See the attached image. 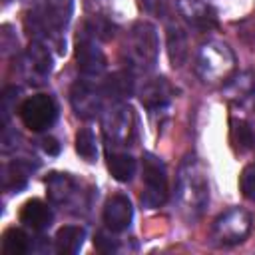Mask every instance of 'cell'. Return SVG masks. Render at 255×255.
<instances>
[{"label":"cell","instance_id":"cell-1","mask_svg":"<svg viewBox=\"0 0 255 255\" xmlns=\"http://www.w3.org/2000/svg\"><path fill=\"white\" fill-rule=\"evenodd\" d=\"M177 197L183 211L193 219L199 217L209 199V185L203 165L195 157H187V161L179 169L177 177Z\"/></svg>","mask_w":255,"mask_h":255},{"label":"cell","instance_id":"cell-2","mask_svg":"<svg viewBox=\"0 0 255 255\" xmlns=\"http://www.w3.org/2000/svg\"><path fill=\"white\" fill-rule=\"evenodd\" d=\"M126 54L133 68L149 70L157 60V36L155 28L147 22H139L131 28L129 38L126 42Z\"/></svg>","mask_w":255,"mask_h":255},{"label":"cell","instance_id":"cell-3","mask_svg":"<svg viewBox=\"0 0 255 255\" xmlns=\"http://www.w3.org/2000/svg\"><path fill=\"white\" fill-rule=\"evenodd\" d=\"M235 68L233 52L221 42H209L201 46L197 54V72L205 82H223Z\"/></svg>","mask_w":255,"mask_h":255},{"label":"cell","instance_id":"cell-4","mask_svg":"<svg viewBox=\"0 0 255 255\" xmlns=\"http://www.w3.org/2000/svg\"><path fill=\"white\" fill-rule=\"evenodd\" d=\"M141 175L145 185L141 193V203L147 209L163 205L167 199V173L163 161L151 153H145L141 159Z\"/></svg>","mask_w":255,"mask_h":255},{"label":"cell","instance_id":"cell-5","mask_svg":"<svg viewBox=\"0 0 255 255\" xmlns=\"http://www.w3.org/2000/svg\"><path fill=\"white\" fill-rule=\"evenodd\" d=\"M18 116L22 120V124L32 129V131H44L48 128L54 126L56 118H58V106L54 102L52 96L48 94H36L26 98L20 108H18Z\"/></svg>","mask_w":255,"mask_h":255},{"label":"cell","instance_id":"cell-6","mask_svg":"<svg viewBox=\"0 0 255 255\" xmlns=\"http://www.w3.org/2000/svg\"><path fill=\"white\" fill-rule=\"evenodd\" d=\"M251 231V215L245 209L233 207L219 215L213 223V237L223 245L241 243Z\"/></svg>","mask_w":255,"mask_h":255},{"label":"cell","instance_id":"cell-7","mask_svg":"<svg viewBox=\"0 0 255 255\" xmlns=\"http://www.w3.org/2000/svg\"><path fill=\"white\" fill-rule=\"evenodd\" d=\"M18 68H20V74L26 78L28 84L40 86L46 82V78L52 72V56H50L46 46H42L40 42H32L26 48V52L22 54Z\"/></svg>","mask_w":255,"mask_h":255},{"label":"cell","instance_id":"cell-8","mask_svg":"<svg viewBox=\"0 0 255 255\" xmlns=\"http://www.w3.org/2000/svg\"><path fill=\"white\" fill-rule=\"evenodd\" d=\"M76 62L86 76H98L106 70V56L88 32L76 42Z\"/></svg>","mask_w":255,"mask_h":255},{"label":"cell","instance_id":"cell-9","mask_svg":"<svg viewBox=\"0 0 255 255\" xmlns=\"http://www.w3.org/2000/svg\"><path fill=\"white\" fill-rule=\"evenodd\" d=\"M104 133L108 139H112L118 145H126L129 141V133L133 129L131 122V110L126 106H116L104 116Z\"/></svg>","mask_w":255,"mask_h":255},{"label":"cell","instance_id":"cell-10","mask_svg":"<svg viewBox=\"0 0 255 255\" xmlns=\"http://www.w3.org/2000/svg\"><path fill=\"white\" fill-rule=\"evenodd\" d=\"M131 217H133V207H131V201L128 199V195L116 193L106 201L104 223L110 231L118 233V231L128 229L131 223Z\"/></svg>","mask_w":255,"mask_h":255},{"label":"cell","instance_id":"cell-11","mask_svg":"<svg viewBox=\"0 0 255 255\" xmlns=\"http://www.w3.org/2000/svg\"><path fill=\"white\" fill-rule=\"evenodd\" d=\"M72 108L80 118H94L102 110V96L94 84L82 80L72 88Z\"/></svg>","mask_w":255,"mask_h":255},{"label":"cell","instance_id":"cell-12","mask_svg":"<svg viewBox=\"0 0 255 255\" xmlns=\"http://www.w3.org/2000/svg\"><path fill=\"white\" fill-rule=\"evenodd\" d=\"M20 223L34 231H42L52 223V209L42 199H28L20 207Z\"/></svg>","mask_w":255,"mask_h":255},{"label":"cell","instance_id":"cell-13","mask_svg":"<svg viewBox=\"0 0 255 255\" xmlns=\"http://www.w3.org/2000/svg\"><path fill=\"white\" fill-rule=\"evenodd\" d=\"M74 12V0H46L40 12V20L44 26L62 30Z\"/></svg>","mask_w":255,"mask_h":255},{"label":"cell","instance_id":"cell-14","mask_svg":"<svg viewBox=\"0 0 255 255\" xmlns=\"http://www.w3.org/2000/svg\"><path fill=\"white\" fill-rule=\"evenodd\" d=\"M171 94H173V90H171V86L165 82V78H157V80L149 82V84L141 90V104H143L147 110L155 112V110H161L163 106H167Z\"/></svg>","mask_w":255,"mask_h":255},{"label":"cell","instance_id":"cell-15","mask_svg":"<svg viewBox=\"0 0 255 255\" xmlns=\"http://www.w3.org/2000/svg\"><path fill=\"white\" fill-rule=\"evenodd\" d=\"M86 239V231L80 225H64L56 233V251L62 255H76Z\"/></svg>","mask_w":255,"mask_h":255},{"label":"cell","instance_id":"cell-16","mask_svg":"<svg viewBox=\"0 0 255 255\" xmlns=\"http://www.w3.org/2000/svg\"><path fill=\"white\" fill-rule=\"evenodd\" d=\"M46 187H48L50 201L56 205L68 203L76 193V183L68 173H52L46 181Z\"/></svg>","mask_w":255,"mask_h":255},{"label":"cell","instance_id":"cell-17","mask_svg":"<svg viewBox=\"0 0 255 255\" xmlns=\"http://www.w3.org/2000/svg\"><path fill=\"white\" fill-rule=\"evenodd\" d=\"M183 2L189 4V10L185 8L183 14H185V18H187L195 28H199V30H209V28L215 26L217 16H215V10H213L211 6H207V4H203V2H199V0H183Z\"/></svg>","mask_w":255,"mask_h":255},{"label":"cell","instance_id":"cell-18","mask_svg":"<svg viewBox=\"0 0 255 255\" xmlns=\"http://www.w3.org/2000/svg\"><path fill=\"white\" fill-rule=\"evenodd\" d=\"M108 169L118 181H129L135 173V159L129 153L108 151Z\"/></svg>","mask_w":255,"mask_h":255},{"label":"cell","instance_id":"cell-19","mask_svg":"<svg viewBox=\"0 0 255 255\" xmlns=\"http://www.w3.org/2000/svg\"><path fill=\"white\" fill-rule=\"evenodd\" d=\"M167 50H169V60L173 66H181L187 58V40L185 34L179 26H169L167 30Z\"/></svg>","mask_w":255,"mask_h":255},{"label":"cell","instance_id":"cell-20","mask_svg":"<svg viewBox=\"0 0 255 255\" xmlns=\"http://www.w3.org/2000/svg\"><path fill=\"white\" fill-rule=\"evenodd\" d=\"M28 251V237L22 229L10 227L2 233V253L4 255H24Z\"/></svg>","mask_w":255,"mask_h":255},{"label":"cell","instance_id":"cell-21","mask_svg":"<svg viewBox=\"0 0 255 255\" xmlns=\"http://www.w3.org/2000/svg\"><path fill=\"white\" fill-rule=\"evenodd\" d=\"M106 92L112 96V98H128L131 92H133V80H131V74L128 72H116L110 76L108 84H106Z\"/></svg>","mask_w":255,"mask_h":255},{"label":"cell","instance_id":"cell-22","mask_svg":"<svg viewBox=\"0 0 255 255\" xmlns=\"http://www.w3.org/2000/svg\"><path fill=\"white\" fill-rule=\"evenodd\" d=\"M76 151L86 159V161H96L98 157V147H96V137L90 129H80L76 133Z\"/></svg>","mask_w":255,"mask_h":255},{"label":"cell","instance_id":"cell-23","mask_svg":"<svg viewBox=\"0 0 255 255\" xmlns=\"http://www.w3.org/2000/svg\"><path fill=\"white\" fill-rule=\"evenodd\" d=\"M233 137H235L239 149H243V151L255 147V133L249 128V124H245V122H239L233 126Z\"/></svg>","mask_w":255,"mask_h":255},{"label":"cell","instance_id":"cell-24","mask_svg":"<svg viewBox=\"0 0 255 255\" xmlns=\"http://www.w3.org/2000/svg\"><path fill=\"white\" fill-rule=\"evenodd\" d=\"M239 187L247 199L255 201V161L243 167V171L239 175Z\"/></svg>","mask_w":255,"mask_h":255},{"label":"cell","instance_id":"cell-25","mask_svg":"<svg viewBox=\"0 0 255 255\" xmlns=\"http://www.w3.org/2000/svg\"><path fill=\"white\" fill-rule=\"evenodd\" d=\"M94 245H96V249L102 251V253H114V251L118 249V241H116L108 231H100V233H96V237H94Z\"/></svg>","mask_w":255,"mask_h":255},{"label":"cell","instance_id":"cell-26","mask_svg":"<svg viewBox=\"0 0 255 255\" xmlns=\"http://www.w3.org/2000/svg\"><path fill=\"white\" fill-rule=\"evenodd\" d=\"M42 149L48 153V155H58L60 153V143H58V139H54V137H44L42 139Z\"/></svg>","mask_w":255,"mask_h":255}]
</instances>
